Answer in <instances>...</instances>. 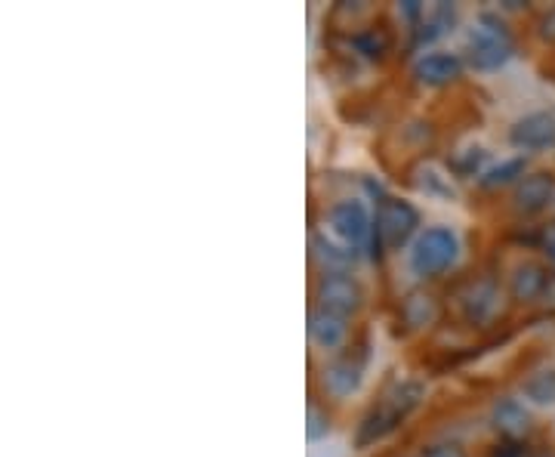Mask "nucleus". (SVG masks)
Listing matches in <instances>:
<instances>
[{
	"instance_id": "nucleus-17",
	"label": "nucleus",
	"mask_w": 555,
	"mask_h": 457,
	"mask_svg": "<svg viewBox=\"0 0 555 457\" xmlns=\"http://www.w3.org/2000/svg\"><path fill=\"white\" fill-rule=\"evenodd\" d=\"M404 315L411 319V325H426L435 319V303L432 297H423V294H414L411 300L404 303Z\"/></svg>"
},
{
	"instance_id": "nucleus-6",
	"label": "nucleus",
	"mask_w": 555,
	"mask_h": 457,
	"mask_svg": "<svg viewBox=\"0 0 555 457\" xmlns=\"http://www.w3.org/2000/svg\"><path fill=\"white\" fill-rule=\"evenodd\" d=\"M512 146L522 152H543L555 146V112H534L525 115L509 133Z\"/></svg>"
},
{
	"instance_id": "nucleus-7",
	"label": "nucleus",
	"mask_w": 555,
	"mask_h": 457,
	"mask_svg": "<svg viewBox=\"0 0 555 457\" xmlns=\"http://www.w3.org/2000/svg\"><path fill=\"white\" fill-rule=\"evenodd\" d=\"M318 300H321V309L346 319L349 312L361 306V288L349 275H324L318 285Z\"/></svg>"
},
{
	"instance_id": "nucleus-20",
	"label": "nucleus",
	"mask_w": 555,
	"mask_h": 457,
	"mask_svg": "<svg viewBox=\"0 0 555 457\" xmlns=\"http://www.w3.org/2000/svg\"><path fill=\"white\" fill-rule=\"evenodd\" d=\"M327 433V417L321 414V408H309V439L315 442V439H321Z\"/></svg>"
},
{
	"instance_id": "nucleus-12",
	"label": "nucleus",
	"mask_w": 555,
	"mask_h": 457,
	"mask_svg": "<svg viewBox=\"0 0 555 457\" xmlns=\"http://www.w3.org/2000/svg\"><path fill=\"white\" fill-rule=\"evenodd\" d=\"M546 285H549V275H546V269L537 266V263H522V266L515 269V275H512V294H515L518 300H534V297H540V294L546 291Z\"/></svg>"
},
{
	"instance_id": "nucleus-18",
	"label": "nucleus",
	"mask_w": 555,
	"mask_h": 457,
	"mask_svg": "<svg viewBox=\"0 0 555 457\" xmlns=\"http://www.w3.org/2000/svg\"><path fill=\"white\" fill-rule=\"evenodd\" d=\"M522 170H525V161H506L503 167H494V170L488 173V177H485V186H503V183L515 180Z\"/></svg>"
},
{
	"instance_id": "nucleus-1",
	"label": "nucleus",
	"mask_w": 555,
	"mask_h": 457,
	"mask_svg": "<svg viewBox=\"0 0 555 457\" xmlns=\"http://www.w3.org/2000/svg\"><path fill=\"white\" fill-rule=\"evenodd\" d=\"M466 50H469V59L475 68L491 72V68H500L512 56V38L494 16H481L475 22V28L469 31Z\"/></svg>"
},
{
	"instance_id": "nucleus-21",
	"label": "nucleus",
	"mask_w": 555,
	"mask_h": 457,
	"mask_svg": "<svg viewBox=\"0 0 555 457\" xmlns=\"http://www.w3.org/2000/svg\"><path fill=\"white\" fill-rule=\"evenodd\" d=\"M540 31H543V38H546V41H555V10L543 16V22H540Z\"/></svg>"
},
{
	"instance_id": "nucleus-9",
	"label": "nucleus",
	"mask_w": 555,
	"mask_h": 457,
	"mask_svg": "<svg viewBox=\"0 0 555 457\" xmlns=\"http://www.w3.org/2000/svg\"><path fill=\"white\" fill-rule=\"evenodd\" d=\"M309 337L321 349H337L346 340V319L343 315L327 312V309H315L309 315Z\"/></svg>"
},
{
	"instance_id": "nucleus-13",
	"label": "nucleus",
	"mask_w": 555,
	"mask_h": 457,
	"mask_svg": "<svg viewBox=\"0 0 555 457\" xmlns=\"http://www.w3.org/2000/svg\"><path fill=\"white\" fill-rule=\"evenodd\" d=\"M324 383H327V390L333 396H352L358 386H361V368L352 365L349 359L346 362H337V365H330L327 374H324Z\"/></svg>"
},
{
	"instance_id": "nucleus-2",
	"label": "nucleus",
	"mask_w": 555,
	"mask_h": 457,
	"mask_svg": "<svg viewBox=\"0 0 555 457\" xmlns=\"http://www.w3.org/2000/svg\"><path fill=\"white\" fill-rule=\"evenodd\" d=\"M457 251H460V244L451 229H426L411 251V266L420 275H435L457 260Z\"/></svg>"
},
{
	"instance_id": "nucleus-22",
	"label": "nucleus",
	"mask_w": 555,
	"mask_h": 457,
	"mask_svg": "<svg viewBox=\"0 0 555 457\" xmlns=\"http://www.w3.org/2000/svg\"><path fill=\"white\" fill-rule=\"evenodd\" d=\"M497 457H500V454H497ZM503 457H518V451H506Z\"/></svg>"
},
{
	"instance_id": "nucleus-4",
	"label": "nucleus",
	"mask_w": 555,
	"mask_h": 457,
	"mask_svg": "<svg viewBox=\"0 0 555 457\" xmlns=\"http://www.w3.org/2000/svg\"><path fill=\"white\" fill-rule=\"evenodd\" d=\"M327 232L333 235V241L340 244L343 251H358L361 244L367 241L370 235V217L361 201H343L330 210L327 217Z\"/></svg>"
},
{
	"instance_id": "nucleus-15",
	"label": "nucleus",
	"mask_w": 555,
	"mask_h": 457,
	"mask_svg": "<svg viewBox=\"0 0 555 457\" xmlns=\"http://www.w3.org/2000/svg\"><path fill=\"white\" fill-rule=\"evenodd\" d=\"M497 427H500L503 433H509V436L525 433V430H528V414H525V408L518 405V402H512V399L500 402V405H497Z\"/></svg>"
},
{
	"instance_id": "nucleus-5",
	"label": "nucleus",
	"mask_w": 555,
	"mask_h": 457,
	"mask_svg": "<svg viewBox=\"0 0 555 457\" xmlns=\"http://www.w3.org/2000/svg\"><path fill=\"white\" fill-rule=\"evenodd\" d=\"M417 210L407 204V201H398V198H386L377 210V238L383 248H401V244L414 235L417 229Z\"/></svg>"
},
{
	"instance_id": "nucleus-8",
	"label": "nucleus",
	"mask_w": 555,
	"mask_h": 457,
	"mask_svg": "<svg viewBox=\"0 0 555 457\" xmlns=\"http://www.w3.org/2000/svg\"><path fill=\"white\" fill-rule=\"evenodd\" d=\"M457 300H460V309L469 322H491L500 312V291L491 285V281H469Z\"/></svg>"
},
{
	"instance_id": "nucleus-10",
	"label": "nucleus",
	"mask_w": 555,
	"mask_h": 457,
	"mask_svg": "<svg viewBox=\"0 0 555 457\" xmlns=\"http://www.w3.org/2000/svg\"><path fill=\"white\" fill-rule=\"evenodd\" d=\"M515 201L525 214H540V210H546L555 201V180L546 177V173H534V177H528L518 186Z\"/></svg>"
},
{
	"instance_id": "nucleus-14",
	"label": "nucleus",
	"mask_w": 555,
	"mask_h": 457,
	"mask_svg": "<svg viewBox=\"0 0 555 457\" xmlns=\"http://www.w3.org/2000/svg\"><path fill=\"white\" fill-rule=\"evenodd\" d=\"M417 189L432 198H454V183L444 177V170L435 164H426L417 170Z\"/></svg>"
},
{
	"instance_id": "nucleus-16",
	"label": "nucleus",
	"mask_w": 555,
	"mask_h": 457,
	"mask_svg": "<svg viewBox=\"0 0 555 457\" xmlns=\"http://www.w3.org/2000/svg\"><path fill=\"white\" fill-rule=\"evenodd\" d=\"M525 396L534 405H555V371H540L525 383Z\"/></svg>"
},
{
	"instance_id": "nucleus-3",
	"label": "nucleus",
	"mask_w": 555,
	"mask_h": 457,
	"mask_svg": "<svg viewBox=\"0 0 555 457\" xmlns=\"http://www.w3.org/2000/svg\"><path fill=\"white\" fill-rule=\"evenodd\" d=\"M420 393H423V390H420L417 383H401V386H395V390L386 396V402L364 420L361 442H374V439H380L383 433H389V430L398 424V420L420 402Z\"/></svg>"
},
{
	"instance_id": "nucleus-11",
	"label": "nucleus",
	"mask_w": 555,
	"mask_h": 457,
	"mask_svg": "<svg viewBox=\"0 0 555 457\" xmlns=\"http://www.w3.org/2000/svg\"><path fill=\"white\" fill-rule=\"evenodd\" d=\"M460 75V62L457 56L451 53H429L417 62V78L423 84H432V87H441V84H448Z\"/></svg>"
},
{
	"instance_id": "nucleus-19",
	"label": "nucleus",
	"mask_w": 555,
	"mask_h": 457,
	"mask_svg": "<svg viewBox=\"0 0 555 457\" xmlns=\"http://www.w3.org/2000/svg\"><path fill=\"white\" fill-rule=\"evenodd\" d=\"M481 161H485V152H481V149H463V152L454 158V170L463 173V177H472V173L481 167Z\"/></svg>"
}]
</instances>
